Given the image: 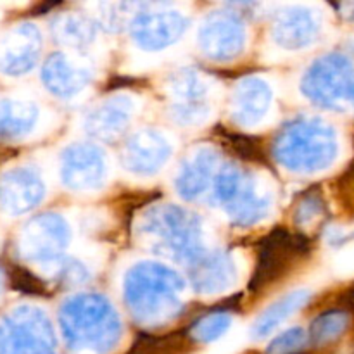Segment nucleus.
Masks as SVG:
<instances>
[{
    "label": "nucleus",
    "mask_w": 354,
    "mask_h": 354,
    "mask_svg": "<svg viewBox=\"0 0 354 354\" xmlns=\"http://www.w3.org/2000/svg\"><path fill=\"white\" fill-rule=\"evenodd\" d=\"M211 197L214 206L239 227L268 220L275 207V189L268 178L232 165L220 168Z\"/></svg>",
    "instance_id": "nucleus-5"
},
{
    "label": "nucleus",
    "mask_w": 354,
    "mask_h": 354,
    "mask_svg": "<svg viewBox=\"0 0 354 354\" xmlns=\"http://www.w3.org/2000/svg\"><path fill=\"white\" fill-rule=\"evenodd\" d=\"M41 48V37L38 30L30 24H24L14 31L7 40L6 48L0 55L2 71L9 75H23L28 73L37 62Z\"/></svg>",
    "instance_id": "nucleus-21"
},
{
    "label": "nucleus",
    "mask_w": 354,
    "mask_h": 354,
    "mask_svg": "<svg viewBox=\"0 0 354 354\" xmlns=\"http://www.w3.org/2000/svg\"><path fill=\"white\" fill-rule=\"evenodd\" d=\"M304 341H306V334L303 328L292 327L273 339L272 344L268 346V354H292L303 348Z\"/></svg>",
    "instance_id": "nucleus-26"
},
{
    "label": "nucleus",
    "mask_w": 354,
    "mask_h": 354,
    "mask_svg": "<svg viewBox=\"0 0 354 354\" xmlns=\"http://www.w3.org/2000/svg\"><path fill=\"white\" fill-rule=\"evenodd\" d=\"M59 175L62 185L73 192H97L109 180V159L99 145L75 142L62 151Z\"/></svg>",
    "instance_id": "nucleus-10"
},
{
    "label": "nucleus",
    "mask_w": 354,
    "mask_h": 354,
    "mask_svg": "<svg viewBox=\"0 0 354 354\" xmlns=\"http://www.w3.org/2000/svg\"><path fill=\"white\" fill-rule=\"evenodd\" d=\"M0 287H2V279H0Z\"/></svg>",
    "instance_id": "nucleus-29"
},
{
    "label": "nucleus",
    "mask_w": 354,
    "mask_h": 354,
    "mask_svg": "<svg viewBox=\"0 0 354 354\" xmlns=\"http://www.w3.org/2000/svg\"><path fill=\"white\" fill-rule=\"evenodd\" d=\"M301 92L322 107H337L354 97V68L342 55H324L301 78Z\"/></svg>",
    "instance_id": "nucleus-8"
},
{
    "label": "nucleus",
    "mask_w": 354,
    "mask_h": 354,
    "mask_svg": "<svg viewBox=\"0 0 354 354\" xmlns=\"http://www.w3.org/2000/svg\"><path fill=\"white\" fill-rule=\"evenodd\" d=\"M54 328L38 308H17L0 325L3 354H54Z\"/></svg>",
    "instance_id": "nucleus-9"
},
{
    "label": "nucleus",
    "mask_w": 354,
    "mask_h": 354,
    "mask_svg": "<svg viewBox=\"0 0 354 354\" xmlns=\"http://www.w3.org/2000/svg\"><path fill=\"white\" fill-rule=\"evenodd\" d=\"M128 28L140 50L161 52L182 40L189 30V16L180 7L145 3L137 6Z\"/></svg>",
    "instance_id": "nucleus-7"
},
{
    "label": "nucleus",
    "mask_w": 354,
    "mask_h": 354,
    "mask_svg": "<svg viewBox=\"0 0 354 354\" xmlns=\"http://www.w3.org/2000/svg\"><path fill=\"white\" fill-rule=\"evenodd\" d=\"M185 290V280L158 261L135 263L123 279L127 308L144 325H161L171 320L182 310Z\"/></svg>",
    "instance_id": "nucleus-2"
},
{
    "label": "nucleus",
    "mask_w": 354,
    "mask_h": 354,
    "mask_svg": "<svg viewBox=\"0 0 354 354\" xmlns=\"http://www.w3.org/2000/svg\"><path fill=\"white\" fill-rule=\"evenodd\" d=\"M45 196V183L33 168H14L0 178V206L10 214L33 209Z\"/></svg>",
    "instance_id": "nucleus-19"
},
{
    "label": "nucleus",
    "mask_w": 354,
    "mask_h": 354,
    "mask_svg": "<svg viewBox=\"0 0 354 354\" xmlns=\"http://www.w3.org/2000/svg\"><path fill=\"white\" fill-rule=\"evenodd\" d=\"M273 154L282 168L296 175H318L337 161V131L320 118H301L279 135Z\"/></svg>",
    "instance_id": "nucleus-4"
},
{
    "label": "nucleus",
    "mask_w": 354,
    "mask_h": 354,
    "mask_svg": "<svg viewBox=\"0 0 354 354\" xmlns=\"http://www.w3.org/2000/svg\"><path fill=\"white\" fill-rule=\"evenodd\" d=\"M273 104L272 85L265 78L249 76L239 83L232 97V120L242 128H259L272 116Z\"/></svg>",
    "instance_id": "nucleus-16"
},
{
    "label": "nucleus",
    "mask_w": 354,
    "mask_h": 354,
    "mask_svg": "<svg viewBox=\"0 0 354 354\" xmlns=\"http://www.w3.org/2000/svg\"><path fill=\"white\" fill-rule=\"evenodd\" d=\"M137 100L127 93L106 97L86 113L83 128L92 137L100 140H113L124 133L137 116Z\"/></svg>",
    "instance_id": "nucleus-17"
},
{
    "label": "nucleus",
    "mask_w": 354,
    "mask_h": 354,
    "mask_svg": "<svg viewBox=\"0 0 354 354\" xmlns=\"http://www.w3.org/2000/svg\"><path fill=\"white\" fill-rule=\"evenodd\" d=\"M220 158L211 147H197L178 166L175 175V189L183 199L197 201L213 189L220 171Z\"/></svg>",
    "instance_id": "nucleus-18"
},
{
    "label": "nucleus",
    "mask_w": 354,
    "mask_h": 354,
    "mask_svg": "<svg viewBox=\"0 0 354 354\" xmlns=\"http://www.w3.org/2000/svg\"><path fill=\"white\" fill-rule=\"evenodd\" d=\"M173 156L169 137L154 128H145L128 138L123 151V166L131 175L147 178L168 165Z\"/></svg>",
    "instance_id": "nucleus-15"
},
{
    "label": "nucleus",
    "mask_w": 354,
    "mask_h": 354,
    "mask_svg": "<svg viewBox=\"0 0 354 354\" xmlns=\"http://www.w3.org/2000/svg\"><path fill=\"white\" fill-rule=\"evenodd\" d=\"M242 259L234 252L209 251L189 265V280L201 296H218L234 290L242 280Z\"/></svg>",
    "instance_id": "nucleus-14"
},
{
    "label": "nucleus",
    "mask_w": 354,
    "mask_h": 354,
    "mask_svg": "<svg viewBox=\"0 0 354 354\" xmlns=\"http://www.w3.org/2000/svg\"><path fill=\"white\" fill-rule=\"evenodd\" d=\"M62 335L76 351L106 353L121 337V320L106 297L82 292L66 299L59 313Z\"/></svg>",
    "instance_id": "nucleus-3"
},
{
    "label": "nucleus",
    "mask_w": 354,
    "mask_h": 354,
    "mask_svg": "<svg viewBox=\"0 0 354 354\" xmlns=\"http://www.w3.org/2000/svg\"><path fill=\"white\" fill-rule=\"evenodd\" d=\"M44 85L59 99H73L86 90L92 82V71L82 59L55 54L41 69Z\"/></svg>",
    "instance_id": "nucleus-20"
},
{
    "label": "nucleus",
    "mask_w": 354,
    "mask_h": 354,
    "mask_svg": "<svg viewBox=\"0 0 354 354\" xmlns=\"http://www.w3.org/2000/svg\"><path fill=\"white\" fill-rule=\"evenodd\" d=\"M324 30L325 17L318 7L308 3H290L280 7L273 16L272 38L277 47L297 52L317 44Z\"/></svg>",
    "instance_id": "nucleus-11"
},
{
    "label": "nucleus",
    "mask_w": 354,
    "mask_h": 354,
    "mask_svg": "<svg viewBox=\"0 0 354 354\" xmlns=\"http://www.w3.org/2000/svg\"><path fill=\"white\" fill-rule=\"evenodd\" d=\"M232 324H234V318L228 313H214L209 317H204L203 320H199L194 327L192 334L197 341L201 342H213L218 339L225 337L227 332L230 330Z\"/></svg>",
    "instance_id": "nucleus-25"
},
{
    "label": "nucleus",
    "mask_w": 354,
    "mask_h": 354,
    "mask_svg": "<svg viewBox=\"0 0 354 354\" xmlns=\"http://www.w3.org/2000/svg\"><path fill=\"white\" fill-rule=\"evenodd\" d=\"M346 327V317L339 313H330L324 315L318 320L313 322V327H311V334L313 339L318 342L328 341V339L335 337V335L341 334L342 328Z\"/></svg>",
    "instance_id": "nucleus-27"
},
{
    "label": "nucleus",
    "mask_w": 354,
    "mask_h": 354,
    "mask_svg": "<svg viewBox=\"0 0 354 354\" xmlns=\"http://www.w3.org/2000/svg\"><path fill=\"white\" fill-rule=\"evenodd\" d=\"M197 45L201 52L213 61L237 59L248 45L244 21L230 10L209 12L197 31Z\"/></svg>",
    "instance_id": "nucleus-12"
},
{
    "label": "nucleus",
    "mask_w": 354,
    "mask_h": 354,
    "mask_svg": "<svg viewBox=\"0 0 354 354\" xmlns=\"http://www.w3.org/2000/svg\"><path fill=\"white\" fill-rule=\"evenodd\" d=\"M71 242L69 223L59 214H44L26 227L23 235L24 258L37 265L55 266L62 261Z\"/></svg>",
    "instance_id": "nucleus-13"
},
{
    "label": "nucleus",
    "mask_w": 354,
    "mask_h": 354,
    "mask_svg": "<svg viewBox=\"0 0 354 354\" xmlns=\"http://www.w3.org/2000/svg\"><path fill=\"white\" fill-rule=\"evenodd\" d=\"M310 297V289H296L280 296L279 299L273 301L270 306H266L265 310H263V313H259V317L256 318L254 324H252L251 327V337L259 341V339H265L268 337V335H272L273 332L279 330L290 317H294L301 308L306 306Z\"/></svg>",
    "instance_id": "nucleus-22"
},
{
    "label": "nucleus",
    "mask_w": 354,
    "mask_h": 354,
    "mask_svg": "<svg viewBox=\"0 0 354 354\" xmlns=\"http://www.w3.org/2000/svg\"><path fill=\"white\" fill-rule=\"evenodd\" d=\"M38 107L28 100L0 102V137L19 138L30 133L38 123Z\"/></svg>",
    "instance_id": "nucleus-24"
},
{
    "label": "nucleus",
    "mask_w": 354,
    "mask_h": 354,
    "mask_svg": "<svg viewBox=\"0 0 354 354\" xmlns=\"http://www.w3.org/2000/svg\"><path fill=\"white\" fill-rule=\"evenodd\" d=\"M99 21L85 14H66L54 23V33L62 45L83 54L92 50L99 41Z\"/></svg>",
    "instance_id": "nucleus-23"
},
{
    "label": "nucleus",
    "mask_w": 354,
    "mask_h": 354,
    "mask_svg": "<svg viewBox=\"0 0 354 354\" xmlns=\"http://www.w3.org/2000/svg\"><path fill=\"white\" fill-rule=\"evenodd\" d=\"M169 114L182 127L206 124L216 107V85L196 69H182L169 78Z\"/></svg>",
    "instance_id": "nucleus-6"
},
{
    "label": "nucleus",
    "mask_w": 354,
    "mask_h": 354,
    "mask_svg": "<svg viewBox=\"0 0 354 354\" xmlns=\"http://www.w3.org/2000/svg\"><path fill=\"white\" fill-rule=\"evenodd\" d=\"M137 237L149 251L190 265L209 251L204 221L175 204H156L142 211L135 225Z\"/></svg>",
    "instance_id": "nucleus-1"
},
{
    "label": "nucleus",
    "mask_w": 354,
    "mask_h": 354,
    "mask_svg": "<svg viewBox=\"0 0 354 354\" xmlns=\"http://www.w3.org/2000/svg\"><path fill=\"white\" fill-rule=\"evenodd\" d=\"M334 272L339 277H354V245H348L339 251L334 259Z\"/></svg>",
    "instance_id": "nucleus-28"
}]
</instances>
